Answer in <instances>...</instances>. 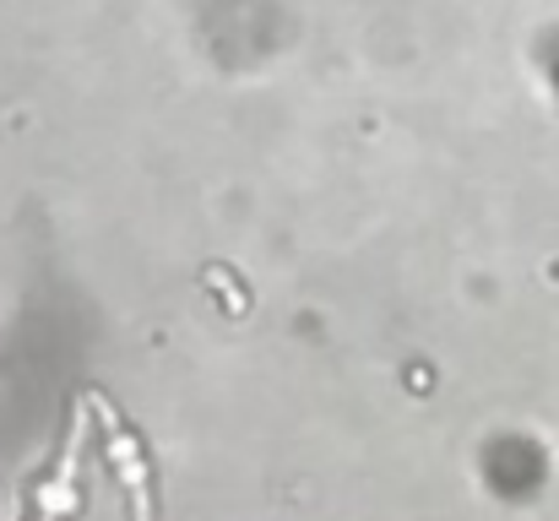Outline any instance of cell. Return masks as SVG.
<instances>
[{
  "mask_svg": "<svg viewBox=\"0 0 559 521\" xmlns=\"http://www.w3.org/2000/svg\"><path fill=\"white\" fill-rule=\"evenodd\" d=\"M93 407L104 413V429H109V462H115V473H120V484H126L131 521H153V484H147V462H142L136 435H126V429H120V418H115L104 402H93Z\"/></svg>",
  "mask_w": 559,
  "mask_h": 521,
  "instance_id": "cell-1",
  "label": "cell"
},
{
  "mask_svg": "<svg viewBox=\"0 0 559 521\" xmlns=\"http://www.w3.org/2000/svg\"><path fill=\"white\" fill-rule=\"evenodd\" d=\"M82 435H87V418L76 413L71 418V440L60 451V467L49 473V484L38 489V521H66L76 506V462H82Z\"/></svg>",
  "mask_w": 559,
  "mask_h": 521,
  "instance_id": "cell-2",
  "label": "cell"
}]
</instances>
